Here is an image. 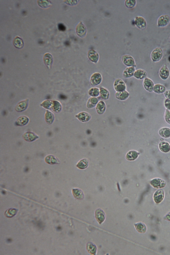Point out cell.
Returning <instances> with one entry per match:
<instances>
[{"label": "cell", "instance_id": "24", "mask_svg": "<svg viewBox=\"0 0 170 255\" xmlns=\"http://www.w3.org/2000/svg\"><path fill=\"white\" fill-rule=\"evenodd\" d=\"M158 133L161 137L169 138L170 137V129L167 127L163 128L159 130Z\"/></svg>", "mask_w": 170, "mask_h": 255}, {"label": "cell", "instance_id": "41", "mask_svg": "<svg viewBox=\"0 0 170 255\" xmlns=\"http://www.w3.org/2000/svg\"><path fill=\"white\" fill-rule=\"evenodd\" d=\"M165 106L167 109L170 110V100L166 99L165 102Z\"/></svg>", "mask_w": 170, "mask_h": 255}, {"label": "cell", "instance_id": "22", "mask_svg": "<svg viewBox=\"0 0 170 255\" xmlns=\"http://www.w3.org/2000/svg\"><path fill=\"white\" fill-rule=\"evenodd\" d=\"M98 103V99L95 97H91L87 101L86 106L88 108L91 109L96 106Z\"/></svg>", "mask_w": 170, "mask_h": 255}, {"label": "cell", "instance_id": "25", "mask_svg": "<svg viewBox=\"0 0 170 255\" xmlns=\"http://www.w3.org/2000/svg\"><path fill=\"white\" fill-rule=\"evenodd\" d=\"M166 89L163 85L160 84H156L155 85L153 91L158 94H161L166 91Z\"/></svg>", "mask_w": 170, "mask_h": 255}, {"label": "cell", "instance_id": "16", "mask_svg": "<svg viewBox=\"0 0 170 255\" xmlns=\"http://www.w3.org/2000/svg\"><path fill=\"white\" fill-rule=\"evenodd\" d=\"M164 192L162 189H160L156 191L154 195V200L156 203H160L163 199Z\"/></svg>", "mask_w": 170, "mask_h": 255}, {"label": "cell", "instance_id": "30", "mask_svg": "<svg viewBox=\"0 0 170 255\" xmlns=\"http://www.w3.org/2000/svg\"><path fill=\"white\" fill-rule=\"evenodd\" d=\"M87 250L91 254L95 255L97 252V248L96 245L92 243H89L87 245Z\"/></svg>", "mask_w": 170, "mask_h": 255}, {"label": "cell", "instance_id": "18", "mask_svg": "<svg viewBox=\"0 0 170 255\" xmlns=\"http://www.w3.org/2000/svg\"><path fill=\"white\" fill-rule=\"evenodd\" d=\"M129 93L126 90L122 92H117L115 94L116 98L117 100L121 101L126 100L129 97Z\"/></svg>", "mask_w": 170, "mask_h": 255}, {"label": "cell", "instance_id": "13", "mask_svg": "<svg viewBox=\"0 0 170 255\" xmlns=\"http://www.w3.org/2000/svg\"><path fill=\"white\" fill-rule=\"evenodd\" d=\"M159 74L160 77L163 80H165L168 79L169 76V71L166 65H164L161 67L160 70Z\"/></svg>", "mask_w": 170, "mask_h": 255}, {"label": "cell", "instance_id": "34", "mask_svg": "<svg viewBox=\"0 0 170 255\" xmlns=\"http://www.w3.org/2000/svg\"><path fill=\"white\" fill-rule=\"evenodd\" d=\"M135 226L137 231L140 233H144L146 230V227L145 225L142 223H138L135 224Z\"/></svg>", "mask_w": 170, "mask_h": 255}, {"label": "cell", "instance_id": "15", "mask_svg": "<svg viewBox=\"0 0 170 255\" xmlns=\"http://www.w3.org/2000/svg\"><path fill=\"white\" fill-rule=\"evenodd\" d=\"M44 63L48 68L50 69L51 67L53 61L52 56L49 53L45 54L44 56Z\"/></svg>", "mask_w": 170, "mask_h": 255}, {"label": "cell", "instance_id": "11", "mask_svg": "<svg viewBox=\"0 0 170 255\" xmlns=\"http://www.w3.org/2000/svg\"><path fill=\"white\" fill-rule=\"evenodd\" d=\"M144 86V89L149 92L153 91L154 86V82L149 78H146L144 79L143 81Z\"/></svg>", "mask_w": 170, "mask_h": 255}, {"label": "cell", "instance_id": "12", "mask_svg": "<svg viewBox=\"0 0 170 255\" xmlns=\"http://www.w3.org/2000/svg\"><path fill=\"white\" fill-rule=\"evenodd\" d=\"M75 117L82 122H85L90 120L91 118V116L88 113L82 112L76 115Z\"/></svg>", "mask_w": 170, "mask_h": 255}, {"label": "cell", "instance_id": "31", "mask_svg": "<svg viewBox=\"0 0 170 255\" xmlns=\"http://www.w3.org/2000/svg\"><path fill=\"white\" fill-rule=\"evenodd\" d=\"M88 93L92 97H96L100 95V89L96 87H92L89 89Z\"/></svg>", "mask_w": 170, "mask_h": 255}, {"label": "cell", "instance_id": "23", "mask_svg": "<svg viewBox=\"0 0 170 255\" xmlns=\"http://www.w3.org/2000/svg\"><path fill=\"white\" fill-rule=\"evenodd\" d=\"M100 89V95L101 98L104 100H108L110 97V93L108 90L103 87H101Z\"/></svg>", "mask_w": 170, "mask_h": 255}, {"label": "cell", "instance_id": "21", "mask_svg": "<svg viewBox=\"0 0 170 255\" xmlns=\"http://www.w3.org/2000/svg\"><path fill=\"white\" fill-rule=\"evenodd\" d=\"M159 148L160 151L163 152H168L170 151V145L166 141H162L159 143Z\"/></svg>", "mask_w": 170, "mask_h": 255}, {"label": "cell", "instance_id": "20", "mask_svg": "<svg viewBox=\"0 0 170 255\" xmlns=\"http://www.w3.org/2000/svg\"><path fill=\"white\" fill-rule=\"evenodd\" d=\"M147 75V73L145 70L139 69L136 70L134 73V76L138 79L142 80L145 78Z\"/></svg>", "mask_w": 170, "mask_h": 255}, {"label": "cell", "instance_id": "10", "mask_svg": "<svg viewBox=\"0 0 170 255\" xmlns=\"http://www.w3.org/2000/svg\"><path fill=\"white\" fill-rule=\"evenodd\" d=\"M87 56L89 60L93 63H97L99 60V54L94 49H90L88 51L87 53Z\"/></svg>", "mask_w": 170, "mask_h": 255}, {"label": "cell", "instance_id": "42", "mask_svg": "<svg viewBox=\"0 0 170 255\" xmlns=\"http://www.w3.org/2000/svg\"><path fill=\"white\" fill-rule=\"evenodd\" d=\"M166 97L170 100V90H166L164 93Z\"/></svg>", "mask_w": 170, "mask_h": 255}, {"label": "cell", "instance_id": "2", "mask_svg": "<svg viewBox=\"0 0 170 255\" xmlns=\"http://www.w3.org/2000/svg\"><path fill=\"white\" fill-rule=\"evenodd\" d=\"M115 90L117 92L124 91L126 90V86L124 82L122 79H117L114 84Z\"/></svg>", "mask_w": 170, "mask_h": 255}, {"label": "cell", "instance_id": "28", "mask_svg": "<svg viewBox=\"0 0 170 255\" xmlns=\"http://www.w3.org/2000/svg\"><path fill=\"white\" fill-rule=\"evenodd\" d=\"M139 154V153L136 151H130L127 155L126 158L129 160H134L137 159Z\"/></svg>", "mask_w": 170, "mask_h": 255}, {"label": "cell", "instance_id": "7", "mask_svg": "<svg viewBox=\"0 0 170 255\" xmlns=\"http://www.w3.org/2000/svg\"><path fill=\"white\" fill-rule=\"evenodd\" d=\"M150 183L153 187L157 189L164 188L166 184L165 181L158 178H155L152 180L150 182Z\"/></svg>", "mask_w": 170, "mask_h": 255}, {"label": "cell", "instance_id": "27", "mask_svg": "<svg viewBox=\"0 0 170 255\" xmlns=\"http://www.w3.org/2000/svg\"><path fill=\"white\" fill-rule=\"evenodd\" d=\"M13 44L15 47L18 49H21L24 46L23 42L22 39L18 36H16L14 39Z\"/></svg>", "mask_w": 170, "mask_h": 255}, {"label": "cell", "instance_id": "19", "mask_svg": "<svg viewBox=\"0 0 170 255\" xmlns=\"http://www.w3.org/2000/svg\"><path fill=\"white\" fill-rule=\"evenodd\" d=\"M23 138L25 140L28 141H32L35 140L38 138L39 137L35 133L28 132L25 133L23 135Z\"/></svg>", "mask_w": 170, "mask_h": 255}, {"label": "cell", "instance_id": "4", "mask_svg": "<svg viewBox=\"0 0 170 255\" xmlns=\"http://www.w3.org/2000/svg\"><path fill=\"white\" fill-rule=\"evenodd\" d=\"M102 81V76L100 73H95L91 76L90 84L93 86H96L100 84Z\"/></svg>", "mask_w": 170, "mask_h": 255}, {"label": "cell", "instance_id": "17", "mask_svg": "<svg viewBox=\"0 0 170 255\" xmlns=\"http://www.w3.org/2000/svg\"><path fill=\"white\" fill-rule=\"evenodd\" d=\"M135 71V69L134 67H128L124 71L123 77L126 78H131L134 75Z\"/></svg>", "mask_w": 170, "mask_h": 255}, {"label": "cell", "instance_id": "3", "mask_svg": "<svg viewBox=\"0 0 170 255\" xmlns=\"http://www.w3.org/2000/svg\"><path fill=\"white\" fill-rule=\"evenodd\" d=\"M170 21V17L168 15H161L158 19L157 25L158 27H164L168 25Z\"/></svg>", "mask_w": 170, "mask_h": 255}, {"label": "cell", "instance_id": "36", "mask_svg": "<svg viewBox=\"0 0 170 255\" xmlns=\"http://www.w3.org/2000/svg\"><path fill=\"white\" fill-rule=\"evenodd\" d=\"M45 119L48 123H52L54 120L53 115L52 113L50 111H47L45 116Z\"/></svg>", "mask_w": 170, "mask_h": 255}, {"label": "cell", "instance_id": "39", "mask_svg": "<svg viewBox=\"0 0 170 255\" xmlns=\"http://www.w3.org/2000/svg\"><path fill=\"white\" fill-rule=\"evenodd\" d=\"M53 110L55 111H59V110H61V105L59 102L56 101H53Z\"/></svg>", "mask_w": 170, "mask_h": 255}, {"label": "cell", "instance_id": "43", "mask_svg": "<svg viewBox=\"0 0 170 255\" xmlns=\"http://www.w3.org/2000/svg\"><path fill=\"white\" fill-rule=\"evenodd\" d=\"M169 40H170V37H169Z\"/></svg>", "mask_w": 170, "mask_h": 255}, {"label": "cell", "instance_id": "40", "mask_svg": "<svg viewBox=\"0 0 170 255\" xmlns=\"http://www.w3.org/2000/svg\"><path fill=\"white\" fill-rule=\"evenodd\" d=\"M165 118L166 122L170 124V111L168 109L166 110Z\"/></svg>", "mask_w": 170, "mask_h": 255}, {"label": "cell", "instance_id": "29", "mask_svg": "<svg viewBox=\"0 0 170 255\" xmlns=\"http://www.w3.org/2000/svg\"><path fill=\"white\" fill-rule=\"evenodd\" d=\"M73 193L74 197L78 200L83 199L84 198L83 193L80 189H74L73 190Z\"/></svg>", "mask_w": 170, "mask_h": 255}, {"label": "cell", "instance_id": "37", "mask_svg": "<svg viewBox=\"0 0 170 255\" xmlns=\"http://www.w3.org/2000/svg\"><path fill=\"white\" fill-rule=\"evenodd\" d=\"M125 4L127 7L132 8L135 6L136 4V0H126Z\"/></svg>", "mask_w": 170, "mask_h": 255}, {"label": "cell", "instance_id": "35", "mask_svg": "<svg viewBox=\"0 0 170 255\" xmlns=\"http://www.w3.org/2000/svg\"><path fill=\"white\" fill-rule=\"evenodd\" d=\"M88 166V161L86 159H83L80 161L77 164V167L80 169H84L87 168Z\"/></svg>", "mask_w": 170, "mask_h": 255}, {"label": "cell", "instance_id": "38", "mask_svg": "<svg viewBox=\"0 0 170 255\" xmlns=\"http://www.w3.org/2000/svg\"><path fill=\"white\" fill-rule=\"evenodd\" d=\"M16 210L15 209H10L6 212L5 215L7 217H12L16 213Z\"/></svg>", "mask_w": 170, "mask_h": 255}, {"label": "cell", "instance_id": "5", "mask_svg": "<svg viewBox=\"0 0 170 255\" xmlns=\"http://www.w3.org/2000/svg\"><path fill=\"white\" fill-rule=\"evenodd\" d=\"M135 23L136 26L141 29H145L147 26L146 20L141 16L136 17L135 19Z\"/></svg>", "mask_w": 170, "mask_h": 255}, {"label": "cell", "instance_id": "8", "mask_svg": "<svg viewBox=\"0 0 170 255\" xmlns=\"http://www.w3.org/2000/svg\"><path fill=\"white\" fill-rule=\"evenodd\" d=\"M76 32L77 34L81 37H83L86 35L87 32L86 28L82 22L79 23L76 26Z\"/></svg>", "mask_w": 170, "mask_h": 255}, {"label": "cell", "instance_id": "9", "mask_svg": "<svg viewBox=\"0 0 170 255\" xmlns=\"http://www.w3.org/2000/svg\"><path fill=\"white\" fill-rule=\"evenodd\" d=\"M95 217L98 223L101 224L105 220L106 214L103 210L100 209H98L95 211Z\"/></svg>", "mask_w": 170, "mask_h": 255}, {"label": "cell", "instance_id": "6", "mask_svg": "<svg viewBox=\"0 0 170 255\" xmlns=\"http://www.w3.org/2000/svg\"><path fill=\"white\" fill-rule=\"evenodd\" d=\"M122 60L124 64L127 66H136L134 59L131 56L128 55H124L122 58Z\"/></svg>", "mask_w": 170, "mask_h": 255}, {"label": "cell", "instance_id": "33", "mask_svg": "<svg viewBox=\"0 0 170 255\" xmlns=\"http://www.w3.org/2000/svg\"><path fill=\"white\" fill-rule=\"evenodd\" d=\"M29 119L26 117L22 116V117H20L17 120L16 123L19 126H23L26 124Z\"/></svg>", "mask_w": 170, "mask_h": 255}, {"label": "cell", "instance_id": "26", "mask_svg": "<svg viewBox=\"0 0 170 255\" xmlns=\"http://www.w3.org/2000/svg\"><path fill=\"white\" fill-rule=\"evenodd\" d=\"M45 161L46 163L50 165L58 164L59 161L57 158L53 155H48L45 158Z\"/></svg>", "mask_w": 170, "mask_h": 255}, {"label": "cell", "instance_id": "1", "mask_svg": "<svg viewBox=\"0 0 170 255\" xmlns=\"http://www.w3.org/2000/svg\"><path fill=\"white\" fill-rule=\"evenodd\" d=\"M163 56V51L160 47L155 48L152 52L151 58L154 62L160 61Z\"/></svg>", "mask_w": 170, "mask_h": 255}, {"label": "cell", "instance_id": "14", "mask_svg": "<svg viewBox=\"0 0 170 255\" xmlns=\"http://www.w3.org/2000/svg\"><path fill=\"white\" fill-rule=\"evenodd\" d=\"M96 112L99 114H103L105 112L106 106L105 103L103 101H100L95 106Z\"/></svg>", "mask_w": 170, "mask_h": 255}, {"label": "cell", "instance_id": "32", "mask_svg": "<svg viewBox=\"0 0 170 255\" xmlns=\"http://www.w3.org/2000/svg\"><path fill=\"white\" fill-rule=\"evenodd\" d=\"M28 103L27 100L21 102L16 106V109L17 111H23L26 108Z\"/></svg>", "mask_w": 170, "mask_h": 255}]
</instances>
